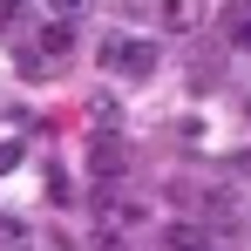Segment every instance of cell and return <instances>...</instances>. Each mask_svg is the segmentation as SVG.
Returning a JSON list of instances; mask_svg holds the SVG:
<instances>
[{
	"mask_svg": "<svg viewBox=\"0 0 251 251\" xmlns=\"http://www.w3.org/2000/svg\"><path fill=\"white\" fill-rule=\"evenodd\" d=\"M217 75H224V61H197V68H190V82H197V88H210Z\"/></svg>",
	"mask_w": 251,
	"mask_h": 251,
	"instance_id": "obj_12",
	"label": "cell"
},
{
	"mask_svg": "<svg viewBox=\"0 0 251 251\" xmlns=\"http://www.w3.org/2000/svg\"><path fill=\"white\" fill-rule=\"evenodd\" d=\"M88 251H129L123 224H95V238H88Z\"/></svg>",
	"mask_w": 251,
	"mask_h": 251,
	"instance_id": "obj_8",
	"label": "cell"
},
{
	"mask_svg": "<svg viewBox=\"0 0 251 251\" xmlns=\"http://www.w3.org/2000/svg\"><path fill=\"white\" fill-rule=\"evenodd\" d=\"M7 170H21V143H0V176Z\"/></svg>",
	"mask_w": 251,
	"mask_h": 251,
	"instance_id": "obj_13",
	"label": "cell"
},
{
	"mask_svg": "<svg viewBox=\"0 0 251 251\" xmlns=\"http://www.w3.org/2000/svg\"><path fill=\"white\" fill-rule=\"evenodd\" d=\"M48 14H54V21H82L88 0H48Z\"/></svg>",
	"mask_w": 251,
	"mask_h": 251,
	"instance_id": "obj_11",
	"label": "cell"
},
{
	"mask_svg": "<svg viewBox=\"0 0 251 251\" xmlns=\"http://www.w3.org/2000/svg\"><path fill=\"white\" fill-rule=\"evenodd\" d=\"M163 251H210V224L170 217V224H163Z\"/></svg>",
	"mask_w": 251,
	"mask_h": 251,
	"instance_id": "obj_4",
	"label": "cell"
},
{
	"mask_svg": "<svg viewBox=\"0 0 251 251\" xmlns=\"http://www.w3.org/2000/svg\"><path fill=\"white\" fill-rule=\"evenodd\" d=\"M95 61H102L109 75H123V82H150L163 54H156V41H143V34H109Z\"/></svg>",
	"mask_w": 251,
	"mask_h": 251,
	"instance_id": "obj_1",
	"label": "cell"
},
{
	"mask_svg": "<svg viewBox=\"0 0 251 251\" xmlns=\"http://www.w3.org/2000/svg\"><path fill=\"white\" fill-rule=\"evenodd\" d=\"M88 123H95V129H116V95H95V102H88Z\"/></svg>",
	"mask_w": 251,
	"mask_h": 251,
	"instance_id": "obj_9",
	"label": "cell"
},
{
	"mask_svg": "<svg viewBox=\"0 0 251 251\" xmlns=\"http://www.w3.org/2000/svg\"><path fill=\"white\" fill-rule=\"evenodd\" d=\"M197 21H204V0H163V27L170 34H190Z\"/></svg>",
	"mask_w": 251,
	"mask_h": 251,
	"instance_id": "obj_5",
	"label": "cell"
},
{
	"mask_svg": "<svg viewBox=\"0 0 251 251\" xmlns=\"http://www.w3.org/2000/svg\"><path fill=\"white\" fill-rule=\"evenodd\" d=\"M88 176H95V183H123L129 176V150H123L116 129H102V136L88 143Z\"/></svg>",
	"mask_w": 251,
	"mask_h": 251,
	"instance_id": "obj_3",
	"label": "cell"
},
{
	"mask_svg": "<svg viewBox=\"0 0 251 251\" xmlns=\"http://www.w3.org/2000/svg\"><path fill=\"white\" fill-rule=\"evenodd\" d=\"M14 251H41V245H14Z\"/></svg>",
	"mask_w": 251,
	"mask_h": 251,
	"instance_id": "obj_14",
	"label": "cell"
},
{
	"mask_svg": "<svg viewBox=\"0 0 251 251\" xmlns=\"http://www.w3.org/2000/svg\"><path fill=\"white\" fill-rule=\"evenodd\" d=\"M224 41L238 48V54H251V7H231L224 14Z\"/></svg>",
	"mask_w": 251,
	"mask_h": 251,
	"instance_id": "obj_6",
	"label": "cell"
},
{
	"mask_svg": "<svg viewBox=\"0 0 251 251\" xmlns=\"http://www.w3.org/2000/svg\"><path fill=\"white\" fill-rule=\"evenodd\" d=\"M238 7H251V0H238Z\"/></svg>",
	"mask_w": 251,
	"mask_h": 251,
	"instance_id": "obj_15",
	"label": "cell"
},
{
	"mask_svg": "<svg viewBox=\"0 0 251 251\" xmlns=\"http://www.w3.org/2000/svg\"><path fill=\"white\" fill-rule=\"evenodd\" d=\"M14 245H34V231H27V217L0 210V251H14Z\"/></svg>",
	"mask_w": 251,
	"mask_h": 251,
	"instance_id": "obj_7",
	"label": "cell"
},
{
	"mask_svg": "<svg viewBox=\"0 0 251 251\" xmlns=\"http://www.w3.org/2000/svg\"><path fill=\"white\" fill-rule=\"evenodd\" d=\"M21 21H27V0H0V34L21 27Z\"/></svg>",
	"mask_w": 251,
	"mask_h": 251,
	"instance_id": "obj_10",
	"label": "cell"
},
{
	"mask_svg": "<svg viewBox=\"0 0 251 251\" xmlns=\"http://www.w3.org/2000/svg\"><path fill=\"white\" fill-rule=\"evenodd\" d=\"M68 54H75V21H54V14H48V27L27 41V61H21V68H27V75H34V68H61Z\"/></svg>",
	"mask_w": 251,
	"mask_h": 251,
	"instance_id": "obj_2",
	"label": "cell"
}]
</instances>
